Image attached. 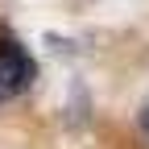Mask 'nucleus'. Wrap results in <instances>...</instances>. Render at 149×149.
<instances>
[{"mask_svg": "<svg viewBox=\"0 0 149 149\" xmlns=\"http://www.w3.org/2000/svg\"><path fill=\"white\" fill-rule=\"evenodd\" d=\"M29 79H33L29 54L17 42H0V91H4V95H17V91L29 87Z\"/></svg>", "mask_w": 149, "mask_h": 149, "instance_id": "obj_1", "label": "nucleus"}, {"mask_svg": "<svg viewBox=\"0 0 149 149\" xmlns=\"http://www.w3.org/2000/svg\"><path fill=\"white\" fill-rule=\"evenodd\" d=\"M141 124H145V133H149V104H145V112H141Z\"/></svg>", "mask_w": 149, "mask_h": 149, "instance_id": "obj_2", "label": "nucleus"}, {"mask_svg": "<svg viewBox=\"0 0 149 149\" xmlns=\"http://www.w3.org/2000/svg\"><path fill=\"white\" fill-rule=\"evenodd\" d=\"M0 100H4V91H0Z\"/></svg>", "mask_w": 149, "mask_h": 149, "instance_id": "obj_3", "label": "nucleus"}]
</instances>
